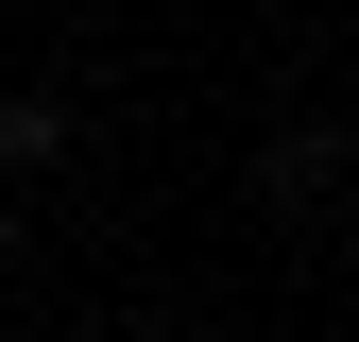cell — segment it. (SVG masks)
<instances>
[{
    "label": "cell",
    "instance_id": "6da1fadb",
    "mask_svg": "<svg viewBox=\"0 0 359 342\" xmlns=\"http://www.w3.org/2000/svg\"><path fill=\"white\" fill-rule=\"evenodd\" d=\"M257 189H274V205H325V189H342V137H325V120L274 137V154H257Z\"/></svg>",
    "mask_w": 359,
    "mask_h": 342
},
{
    "label": "cell",
    "instance_id": "7a4b0ae2",
    "mask_svg": "<svg viewBox=\"0 0 359 342\" xmlns=\"http://www.w3.org/2000/svg\"><path fill=\"white\" fill-rule=\"evenodd\" d=\"M69 154V103H0V171H52Z\"/></svg>",
    "mask_w": 359,
    "mask_h": 342
},
{
    "label": "cell",
    "instance_id": "3957f363",
    "mask_svg": "<svg viewBox=\"0 0 359 342\" xmlns=\"http://www.w3.org/2000/svg\"><path fill=\"white\" fill-rule=\"evenodd\" d=\"M0 256H18V205H0Z\"/></svg>",
    "mask_w": 359,
    "mask_h": 342
},
{
    "label": "cell",
    "instance_id": "277c9868",
    "mask_svg": "<svg viewBox=\"0 0 359 342\" xmlns=\"http://www.w3.org/2000/svg\"><path fill=\"white\" fill-rule=\"evenodd\" d=\"M342 274H359V223H342Z\"/></svg>",
    "mask_w": 359,
    "mask_h": 342
}]
</instances>
